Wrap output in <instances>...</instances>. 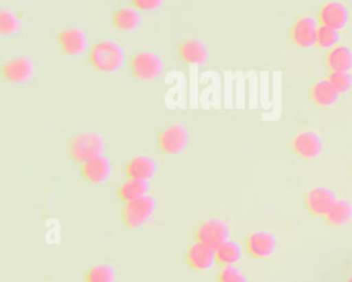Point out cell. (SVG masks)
<instances>
[{"instance_id": "6da1fadb", "label": "cell", "mask_w": 352, "mask_h": 282, "mask_svg": "<svg viewBox=\"0 0 352 282\" xmlns=\"http://www.w3.org/2000/svg\"><path fill=\"white\" fill-rule=\"evenodd\" d=\"M124 51L116 41H99L89 51V63L98 72L111 73L124 63Z\"/></svg>"}, {"instance_id": "7a4b0ae2", "label": "cell", "mask_w": 352, "mask_h": 282, "mask_svg": "<svg viewBox=\"0 0 352 282\" xmlns=\"http://www.w3.org/2000/svg\"><path fill=\"white\" fill-rule=\"evenodd\" d=\"M102 151H103V140L99 135L94 132L78 133L72 139L69 144L70 157L80 164H84L91 158L102 155Z\"/></svg>"}, {"instance_id": "3957f363", "label": "cell", "mask_w": 352, "mask_h": 282, "mask_svg": "<svg viewBox=\"0 0 352 282\" xmlns=\"http://www.w3.org/2000/svg\"><path fill=\"white\" fill-rule=\"evenodd\" d=\"M155 210V201L150 195H144L135 201L126 202L122 210L124 223L131 228L146 224Z\"/></svg>"}, {"instance_id": "277c9868", "label": "cell", "mask_w": 352, "mask_h": 282, "mask_svg": "<svg viewBox=\"0 0 352 282\" xmlns=\"http://www.w3.org/2000/svg\"><path fill=\"white\" fill-rule=\"evenodd\" d=\"M132 74L143 81L157 78L162 72L161 58L151 51H142L131 59Z\"/></svg>"}, {"instance_id": "5b68a950", "label": "cell", "mask_w": 352, "mask_h": 282, "mask_svg": "<svg viewBox=\"0 0 352 282\" xmlns=\"http://www.w3.org/2000/svg\"><path fill=\"white\" fill-rule=\"evenodd\" d=\"M337 199V194L333 188L326 186H316L305 194L304 202L307 210L311 215L324 219V216L329 213Z\"/></svg>"}, {"instance_id": "8992f818", "label": "cell", "mask_w": 352, "mask_h": 282, "mask_svg": "<svg viewBox=\"0 0 352 282\" xmlns=\"http://www.w3.org/2000/svg\"><path fill=\"white\" fill-rule=\"evenodd\" d=\"M230 228L227 223L219 217L205 220L197 230V241L202 242L214 250L228 239Z\"/></svg>"}, {"instance_id": "52a82bcc", "label": "cell", "mask_w": 352, "mask_h": 282, "mask_svg": "<svg viewBox=\"0 0 352 282\" xmlns=\"http://www.w3.org/2000/svg\"><path fill=\"white\" fill-rule=\"evenodd\" d=\"M319 26V22L314 17L304 15L297 18L290 30L292 41L300 48H311L316 45Z\"/></svg>"}, {"instance_id": "ba28073f", "label": "cell", "mask_w": 352, "mask_h": 282, "mask_svg": "<svg viewBox=\"0 0 352 282\" xmlns=\"http://www.w3.org/2000/svg\"><path fill=\"white\" fill-rule=\"evenodd\" d=\"M188 144V131L180 124L164 128L158 135V146L165 154H179Z\"/></svg>"}, {"instance_id": "9c48e42d", "label": "cell", "mask_w": 352, "mask_h": 282, "mask_svg": "<svg viewBox=\"0 0 352 282\" xmlns=\"http://www.w3.org/2000/svg\"><path fill=\"white\" fill-rule=\"evenodd\" d=\"M292 150L304 160L316 158L323 150V142L318 132L307 129L298 132L292 140Z\"/></svg>"}, {"instance_id": "30bf717a", "label": "cell", "mask_w": 352, "mask_h": 282, "mask_svg": "<svg viewBox=\"0 0 352 282\" xmlns=\"http://www.w3.org/2000/svg\"><path fill=\"white\" fill-rule=\"evenodd\" d=\"M319 23L337 30L344 29L349 21V11L346 6L341 1H327L324 3L318 14Z\"/></svg>"}, {"instance_id": "8fae6325", "label": "cell", "mask_w": 352, "mask_h": 282, "mask_svg": "<svg viewBox=\"0 0 352 282\" xmlns=\"http://www.w3.org/2000/svg\"><path fill=\"white\" fill-rule=\"evenodd\" d=\"M1 73L7 81L14 84H23L33 77L34 65L26 56H16L3 66Z\"/></svg>"}, {"instance_id": "7c38bea8", "label": "cell", "mask_w": 352, "mask_h": 282, "mask_svg": "<svg viewBox=\"0 0 352 282\" xmlns=\"http://www.w3.org/2000/svg\"><path fill=\"white\" fill-rule=\"evenodd\" d=\"M60 50L70 55H81L87 48V36L80 28H66L58 36Z\"/></svg>"}, {"instance_id": "4fadbf2b", "label": "cell", "mask_w": 352, "mask_h": 282, "mask_svg": "<svg viewBox=\"0 0 352 282\" xmlns=\"http://www.w3.org/2000/svg\"><path fill=\"white\" fill-rule=\"evenodd\" d=\"M246 248L253 257L265 259L275 252L276 239L268 231H254L249 235Z\"/></svg>"}, {"instance_id": "5bb4252c", "label": "cell", "mask_w": 352, "mask_h": 282, "mask_svg": "<svg viewBox=\"0 0 352 282\" xmlns=\"http://www.w3.org/2000/svg\"><path fill=\"white\" fill-rule=\"evenodd\" d=\"M110 173H111V164L103 155H98L81 164V175L88 183H92V184L103 183L110 176Z\"/></svg>"}, {"instance_id": "9a60e30c", "label": "cell", "mask_w": 352, "mask_h": 282, "mask_svg": "<svg viewBox=\"0 0 352 282\" xmlns=\"http://www.w3.org/2000/svg\"><path fill=\"white\" fill-rule=\"evenodd\" d=\"M187 261L192 268L205 271L214 264L216 250L213 248L197 241L187 250Z\"/></svg>"}, {"instance_id": "2e32d148", "label": "cell", "mask_w": 352, "mask_h": 282, "mask_svg": "<svg viewBox=\"0 0 352 282\" xmlns=\"http://www.w3.org/2000/svg\"><path fill=\"white\" fill-rule=\"evenodd\" d=\"M155 171H157V164L148 155H135L128 161L125 166L128 179H136V180H144V182H148L155 175Z\"/></svg>"}, {"instance_id": "e0dca14e", "label": "cell", "mask_w": 352, "mask_h": 282, "mask_svg": "<svg viewBox=\"0 0 352 282\" xmlns=\"http://www.w3.org/2000/svg\"><path fill=\"white\" fill-rule=\"evenodd\" d=\"M324 63L330 72H349L352 69V50L338 44L329 50Z\"/></svg>"}, {"instance_id": "ac0fdd59", "label": "cell", "mask_w": 352, "mask_h": 282, "mask_svg": "<svg viewBox=\"0 0 352 282\" xmlns=\"http://www.w3.org/2000/svg\"><path fill=\"white\" fill-rule=\"evenodd\" d=\"M179 55L188 65H202L208 59V50L201 40L188 39L180 44Z\"/></svg>"}, {"instance_id": "d6986e66", "label": "cell", "mask_w": 352, "mask_h": 282, "mask_svg": "<svg viewBox=\"0 0 352 282\" xmlns=\"http://www.w3.org/2000/svg\"><path fill=\"white\" fill-rule=\"evenodd\" d=\"M311 99L319 107H330L337 103L340 94L336 88L329 83L327 78L316 81L311 88Z\"/></svg>"}, {"instance_id": "ffe728a7", "label": "cell", "mask_w": 352, "mask_h": 282, "mask_svg": "<svg viewBox=\"0 0 352 282\" xmlns=\"http://www.w3.org/2000/svg\"><path fill=\"white\" fill-rule=\"evenodd\" d=\"M324 220L331 227H342L352 220V202L346 198H338L331 206Z\"/></svg>"}, {"instance_id": "44dd1931", "label": "cell", "mask_w": 352, "mask_h": 282, "mask_svg": "<svg viewBox=\"0 0 352 282\" xmlns=\"http://www.w3.org/2000/svg\"><path fill=\"white\" fill-rule=\"evenodd\" d=\"M148 191V183L144 180H136V179H128L118 187V197L121 201L131 202L138 198H142L147 195Z\"/></svg>"}, {"instance_id": "7402d4cb", "label": "cell", "mask_w": 352, "mask_h": 282, "mask_svg": "<svg viewBox=\"0 0 352 282\" xmlns=\"http://www.w3.org/2000/svg\"><path fill=\"white\" fill-rule=\"evenodd\" d=\"M242 256L241 246L232 239H227L216 249V260L223 265H235Z\"/></svg>"}, {"instance_id": "603a6c76", "label": "cell", "mask_w": 352, "mask_h": 282, "mask_svg": "<svg viewBox=\"0 0 352 282\" xmlns=\"http://www.w3.org/2000/svg\"><path fill=\"white\" fill-rule=\"evenodd\" d=\"M140 17L133 8H120L113 15V23L117 29L124 32H132L139 26Z\"/></svg>"}, {"instance_id": "cb8c5ba5", "label": "cell", "mask_w": 352, "mask_h": 282, "mask_svg": "<svg viewBox=\"0 0 352 282\" xmlns=\"http://www.w3.org/2000/svg\"><path fill=\"white\" fill-rule=\"evenodd\" d=\"M341 40V34L340 30L329 28V26H323L320 25L318 29V37H316V45L320 48H327L331 50L336 45H338Z\"/></svg>"}, {"instance_id": "d4e9b609", "label": "cell", "mask_w": 352, "mask_h": 282, "mask_svg": "<svg viewBox=\"0 0 352 282\" xmlns=\"http://www.w3.org/2000/svg\"><path fill=\"white\" fill-rule=\"evenodd\" d=\"M329 83L336 88V91L342 95L352 88V73L351 72H330L326 77Z\"/></svg>"}, {"instance_id": "484cf974", "label": "cell", "mask_w": 352, "mask_h": 282, "mask_svg": "<svg viewBox=\"0 0 352 282\" xmlns=\"http://www.w3.org/2000/svg\"><path fill=\"white\" fill-rule=\"evenodd\" d=\"M116 272L107 264H96L87 272V282H114Z\"/></svg>"}, {"instance_id": "4316f807", "label": "cell", "mask_w": 352, "mask_h": 282, "mask_svg": "<svg viewBox=\"0 0 352 282\" xmlns=\"http://www.w3.org/2000/svg\"><path fill=\"white\" fill-rule=\"evenodd\" d=\"M19 29L18 17L10 10L0 11V33L3 36H11L16 33Z\"/></svg>"}, {"instance_id": "83f0119b", "label": "cell", "mask_w": 352, "mask_h": 282, "mask_svg": "<svg viewBox=\"0 0 352 282\" xmlns=\"http://www.w3.org/2000/svg\"><path fill=\"white\" fill-rule=\"evenodd\" d=\"M219 282H248V276L235 265H224L219 274Z\"/></svg>"}, {"instance_id": "f1b7e54d", "label": "cell", "mask_w": 352, "mask_h": 282, "mask_svg": "<svg viewBox=\"0 0 352 282\" xmlns=\"http://www.w3.org/2000/svg\"><path fill=\"white\" fill-rule=\"evenodd\" d=\"M133 6L140 11H154L161 6L162 0H132Z\"/></svg>"}, {"instance_id": "f546056e", "label": "cell", "mask_w": 352, "mask_h": 282, "mask_svg": "<svg viewBox=\"0 0 352 282\" xmlns=\"http://www.w3.org/2000/svg\"><path fill=\"white\" fill-rule=\"evenodd\" d=\"M345 282H352V274L345 279Z\"/></svg>"}]
</instances>
